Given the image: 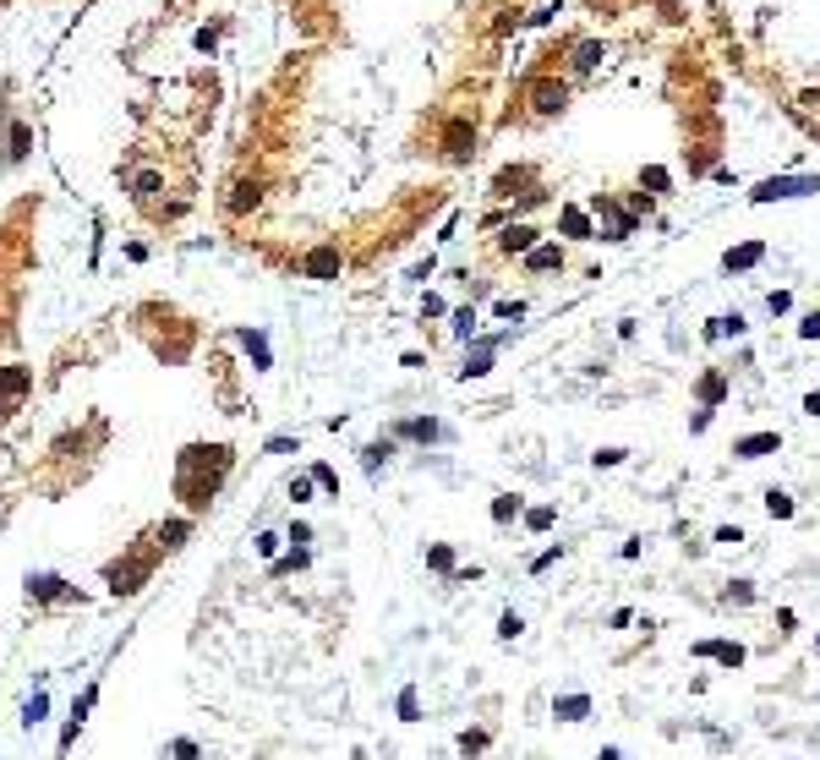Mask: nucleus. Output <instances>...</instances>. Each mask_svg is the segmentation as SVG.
Listing matches in <instances>:
<instances>
[{
	"label": "nucleus",
	"mask_w": 820,
	"mask_h": 760,
	"mask_svg": "<svg viewBox=\"0 0 820 760\" xmlns=\"http://www.w3.org/2000/svg\"><path fill=\"white\" fill-rule=\"evenodd\" d=\"M148 558H126V563H110L104 569V580H110V591L115 596H131V591H143V580H148Z\"/></svg>",
	"instance_id": "f257e3e1"
},
{
	"label": "nucleus",
	"mask_w": 820,
	"mask_h": 760,
	"mask_svg": "<svg viewBox=\"0 0 820 760\" xmlns=\"http://www.w3.org/2000/svg\"><path fill=\"white\" fill-rule=\"evenodd\" d=\"M399 717L416 722V689H405V695H399Z\"/></svg>",
	"instance_id": "4468645a"
},
{
	"label": "nucleus",
	"mask_w": 820,
	"mask_h": 760,
	"mask_svg": "<svg viewBox=\"0 0 820 760\" xmlns=\"http://www.w3.org/2000/svg\"><path fill=\"white\" fill-rule=\"evenodd\" d=\"M585 711H591V700H585V695H574V700H563V706H558V717H563V722H580Z\"/></svg>",
	"instance_id": "423d86ee"
},
{
	"label": "nucleus",
	"mask_w": 820,
	"mask_h": 760,
	"mask_svg": "<svg viewBox=\"0 0 820 760\" xmlns=\"http://www.w3.org/2000/svg\"><path fill=\"white\" fill-rule=\"evenodd\" d=\"M531 104H536V115H553V110H563V88L558 83H536Z\"/></svg>",
	"instance_id": "39448f33"
},
{
	"label": "nucleus",
	"mask_w": 820,
	"mask_h": 760,
	"mask_svg": "<svg viewBox=\"0 0 820 760\" xmlns=\"http://www.w3.org/2000/svg\"><path fill=\"white\" fill-rule=\"evenodd\" d=\"M44 711H49V695H33V700H28V711H22V722H28V727H39Z\"/></svg>",
	"instance_id": "6e6552de"
},
{
	"label": "nucleus",
	"mask_w": 820,
	"mask_h": 760,
	"mask_svg": "<svg viewBox=\"0 0 820 760\" xmlns=\"http://www.w3.org/2000/svg\"><path fill=\"white\" fill-rule=\"evenodd\" d=\"M514 509H520V498H498V503H492V514H498V520H509Z\"/></svg>",
	"instance_id": "2eb2a0df"
},
{
	"label": "nucleus",
	"mask_w": 820,
	"mask_h": 760,
	"mask_svg": "<svg viewBox=\"0 0 820 760\" xmlns=\"http://www.w3.org/2000/svg\"><path fill=\"white\" fill-rule=\"evenodd\" d=\"M520 629H525V624H520V618H514V613H503V624H498V635H503V640H514V635H520Z\"/></svg>",
	"instance_id": "ddd939ff"
},
{
	"label": "nucleus",
	"mask_w": 820,
	"mask_h": 760,
	"mask_svg": "<svg viewBox=\"0 0 820 760\" xmlns=\"http://www.w3.org/2000/svg\"><path fill=\"white\" fill-rule=\"evenodd\" d=\"M596 760H618V749H602V755H596Z\"/></svg>",
	"instance_id": "f3484780"
},
{
	"label": "nucleus",
	"mask_w": 820,
	"mask_h": 760,
	"mask_svg": "<svg viewBox=\"0 0 820 760\" xmlns=\"http://www.w3.org/2000/svg\"><path fill=\"white\" fill-rule=\"evenodd\" d=\"M531 235H536V230L520 225V230H509V241H503V247H509V252H525V247H531Z\"/></svg>",
	"instance_id": "1a4fd4ad"
},
{
	"label": "nucleus",
	"mask_w": 820,
	"mask_h": 760,
	"mask_svg": "<svg viewBox=\"0 0 820 760\" xmlns=\"http://www.w3.org/2000/svg\"><path fill=\"white\" fill-rule=\"evenodd\" d=\"M476 749H487V733H459V755H476Z\"/></svg>",
	"instance_id": "9d476101"
},
{
	"label": "nucleus",
	"mask_w": 820,
	"mask_h": 760,
	"mask_svg": "<svg viewBox=\"0 0 820 760\" xmlns=\"http://www.w3.org/2000/svg\"><path fill=\"white\" fill-rule=\"evenodd\" d=\"M186 536V520H170V525H159V547H181Z\"/></svg>",
	"instance_id": "0eeeda50"
},
{
	"label": "nucleus",
	"mask_w": 820,
	"mask_h": 760,
	"mask_svg": "<svg viewBox=\"0 0 820 760\" xmlns=\"http://www.w3.org/2000/svg\"><path fill=\"white\" fill-rule=\"evenodd\" d=\"M471 143H476V126H465V121L443 131V153H449V159H465V153H471Z\"/></svg>",
	"instance_id": "20e7f679"
},
{
	"label": "nucleus",
	"mask_w": 820,
	"mask_h": 760,
	"mask_svg": "<svg viewBox=\"0 0 820 760\" xmlns=\"http://www.w3.org/2000/svg\"><path fill=\"white\" fill-rule=\"evenodd\" d=\"M170 749H175V755H181V760H197V744H192V739H175V744H170Z\"/></svg>",
	"instance_id": "dca6fc26"
},
{
	"label": "nucleus",
	"mask_w": 820,
	"mask_h": 760,
	"mask_svg": "<svg viewBox=\"0 0 820 760\" xmlns=\"http://www.w3.org/2000/svg\"><path fill=\"white\" fill-rule=\"evenodd\" d=\"M711 657L727 662V667H738V662H744V651H738V645H711Z\"/></svg>",
	"instance_id": "9b49d317"
},
{
	"label": "nucleus",
	"mask_w": 820,
	"mask_h": 760,
	"mask_svg": "<svg viewBox=\"0 0 820 760\" xmlns=\"http://www.w3.org/2000/svg\"><path fill=\"white\" fill-rule=\"evenodd\" d=\"M766 509L771 514H793V503H787V493H766Z\"/></svg>",
	"instance_id": "f8f14e48"
},
{
	"label": "nucleus",
	"mask_w": 820,
	"mask_h": 760,
	"mask_svg": "<svg viewBox=\"0 0 820 760\" xmlns=\"http://www.w3.org/2000/svg\"><path fill=\"white\" fill-rule=\"evenodd\" d=\"M28 389V372L11 367V372H0V416H11L17 411V394Z\"/></svg>",
	"instance_id": "7ed1b4c3"
},
{
	"label": "nucleus",
	"mask_w": 820,
	"mask_h": 760,
	"mask_svg": "<svg viewBox=\"0 0 820 760\" xmlns=\"http://www.w3.org/2000/svg\"><path fill=\"white\" fill-rule=\"evenodd\" d=\"M28 602H77V585L61 575H28Z\"/></svg>",
	"instance_id": "f03ea898"
}]
</instances>
